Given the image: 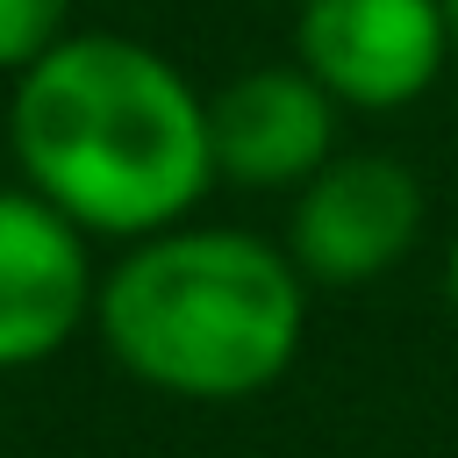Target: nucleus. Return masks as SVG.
<instances>
[{"instance_id":"f257e3e1","label":"nucleus","mask_w":458,"mask_h":458,"mask_svg":"<svg viewBox=\"0 0 458 458\" xmlns=\"http://www.w3.org/2000/svg\"><path fill=\"white\" fill-rule=\"evenodd\" d=\"M7 150L21 186L107 243L186 222L215 186L208 93L122 29H72L14 79Z\"/></svg>"},{"instance_id":"f03ea898","label":"nucleus","mask_w":458,"mask_h":458,"mask_svg":"<svg viewBox=\"0 0 458 458\" xmlns=\"http://www.w3.org/2000/svg\"><path fill=\"white\" fill-rule=\"evenodd\" d=\"M93 329L107 358L172 401H250L279 386L308 336V272L286 243L229 222H172L100 272Z\"/></svg>"},{"instance_id":"7ed1b4c3","label":"nucleus","mask_w":458,"mask_h":458,"mask_svg":"<svg viewBox=\"0 0 458 458\" xmlns=\"http://www.w3.org/2000/svg\"><path fill=\"white\" fill-rule=\"evenodd\" d=\"M429 222L422 179L386 150H336L322 172L293 186L286 250L308 286H365L415 258Z\"/></svg>"},{"instance_id":"20e7f679","label":"nucleus","mask_w":458,"mask_h":458,"mask_svg":"<svg viewBox=\"0 0 458 458\" xmlns=\"http://www.w3.org/2000/svg\"><path fill=\"white\" fill-rule=\"evenodd\" d=\"M293 57L329 86L336 107L394 114L437 86L451 29L437 0H301Z\"/></svg>"},{"instance_id":"39448f33","label":"nucleus","mask_w":458,"mask_h":458,"mask_svg":"<svg viewBox=\"0 0 458 458\" xmlns=\"http://www.w3.org/2000/svg\"><path fill=\"white\" fill-rule=\"evenodd\" d=\"M93 236L36 186H0V372L57 358L93 322Z\"/></svg>"},{"instance_id":"423d86ee","label":"nucleus","mask_w":458,"mask_h":458,"mask_svg":"<svg viewBox=\"0 0 458 458\" xmlns=\"http://www.w3.org/2000/svg\"><path fill=\"white\" fill-rule=\"evenodd\" d=\"M336 100L329 86L293 57V64H250L208 93V143H215V179L229 186H272L293 193L308 172L336 157Z\"/></svg>"},{"instance_id":"0eeeda50","label":"nucleus","mask_w":458,"mask_h":458,"mask_svg":"<svg viewBox=\"0 0 458 458\" xmlns=\"http://www.w3.org/2000/svg\"><path fill=\"white\" fill-rule=\"evenodd\" d=\"M79 0H0V79H21L29 64H43L79 21Z\"/></svg>"},{"instance_id":"6e6552de","label":"nucleus","mask_w":458,"mask_h":458,"mask_svg":"<svg viewBox=\"0 0 458 458\" xmlns=\"http://www.w3.org/2000/svg\"><path fill=\"white\" fill-rule=\"evenodd\" d=\"M444 301H451V315H458V229H451V243H444Z\"/></svg>"},{"instance_id":"1a4fd4ad","label":"nucleus","mask_w":458,"mask_h":458,"mask_svg":"<svg viewBox=\"0 0 458 458\" xmlns=\"http://www.w3.org/2000/svg\"><path fill=\"white\" fill-rule=\"evenodd\" d=\"M444 7V29H451V50H458V0H437Z\"/></svg>"}]
</instances>
